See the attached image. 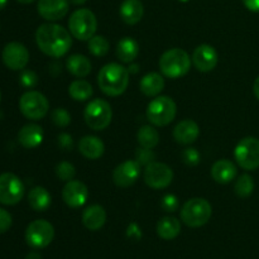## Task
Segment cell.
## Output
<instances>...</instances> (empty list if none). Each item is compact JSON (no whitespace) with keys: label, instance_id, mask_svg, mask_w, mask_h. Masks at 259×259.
Wrapping results in <instances>:
<instances>
[{"label":"cell","instance_id":"cell-1","mask_svg":"<svg viewBox=\"0 0 259 259\" xmlns=\"http://www.w3.org/2000/svg\"><path fill=\"white\" fill-rule=\"evenodd\" d=\"M35 43L45 55L52 58L63 57L72 46L71 33L62 25L46 23L35 30Z\"/></svg>","mask_w":259,"mask_h":259},{"label":"cell","instance_id":"cell-2","mask_svg":"<svg viewBox=\"0 0 259 259\" xmlns=\"http://www.w3.org/2000/svg\"><path fill=\"white\" fill-rule=\"evenodd\" d=\"M98 85L105 95L120 96L128 89L129 70L119 63H108L99 71Z\"/></svg>","mask_w":259,"mask_h":259},{"label":"cell","instance_id":"cell-3","mask_svg":"<svg viewBox=\"0 0 259 259\" xmlns=\"http://www.w3.org/2000/svg\"><path fill=\"white\" fill-rule=\"evenodd\" d=\"M191 57L186 51L181 48H171L159 58V70L163 76L176 80L189 72L191 68Z\"/></svg>","mask_w":259,"mask_h":259},{"label":"cell","instance_id":"cell-4","mask_svg":"<svg viewBox=\"0 0 259 259\" xmlns=\"http://www.w3.org/2000/svg\"><path fill=\"white\" fill-rule=\"evenodd\" d=\"M177 106L169 96H156L147 106L146 115L149 123L156 126H166L175 120Z\"/></svg>","mask_w":259,"mask_h":259},{"label":"cell","instance_id":"cell-5","mask_svg":"<svg viewBox=\"0 0 259 259\" xmlns=\"http://www.w3.org/2000/svg\"><path fill=\"white\" fill-rule=\"evenodd\" d=\"M212 215V207L207 200L194 197L187 200L181 209V220L190 228H201Z\"/></svg>","mask_w":259,"mask_h":259},{"label":"cell","instance_id":"cell-6","mask_svg":"<svg viewBox=\"0 0 259 259\" xmlns=\"http://www.w3.org/2000/svg\"><path fill=\"white\" fill-rule=\"evenodd\" d=\"M68 28L73 38L78 40H89L98 29L96 15L90 9L81 8L75 10L68 19Z\"/></svg>","mask_w":259,"mask_h":259},{"label":"cell","instance_id":"cell-7","mask_svg":"<svg viewBox=\"0 0 259 259\" xmlns=\"http://www.w3.org/2000/svg\"><path fill=\"white\" fill-rule=\"evenodd\" d=\"M83 119L89 128L93 131H104L110 125L113 119V109L106 100L95 99L86 105Z\"/></svg>","mask_w":259,"mask_h":259},{"label":"cell","instance_id":"cell-8","mask_svg":"<svg viewBox=\"0 0 259 259\" xmlns=\"http://www.w3.org/2000/svg\"><path fill=\"white\" fill-rule=\"evenodd\" d=\"M20 113L29 120H39L47 115L50 103L47 98L39 91L30 90L22 95L19 100Z\"/></svg>","mask_w":259,"mask_h":259},{"label":"cell","instance_id":"cell-9","mask_svg":"<svg viewBox=\"0 0 259 259\" xmlns=\"http://www.w3.org/2000/svg\"><path fill=\"white\" fill-rule=\"evenodd\" d=\"M237 163L245 171L259 168V139L255 137H245L234 149Z\"/></svg>","mask_w":259,"mask_h":259},{"label":"cell","instance_id":"cell-10","mask_svg":"<svg viewBox=\"0 0 259 259\" xmlns=\"http://www.w3.org/2000/svg\"><path fill=\"white\" fill-rule=\"evenodd\" d=\"M55 238V228L50 222L43 219L30 223L25 230V240L28 245L35 249L48 247Z\"/></svg>","mask_w":259,"mask_h":259},{"label":"cell","instance_id":"cell-11","mask_svg":"<svg viewBox=\"0 0 259 259\" xmlns=\"http://www.w3.org/2000/svg\"><path fill=\"white\" fill-rule=\"evenodd\" d=\"M144 182L153 190H162L168 187L174 181V171L171 167L162 162L153 161L147 164L143 174Z\"/></svg>","mask_w":259,"mask_h":259},{"label":"cell","instance_id":"cell-12","mask_svg":"<svg viewBox=\"0 0 259 259\" xmlns=\"http://www.w3.org/2000/svg\"><path fill=\"white\" fill-rule=\"evenodd\" d=\"M24 184L14 174L0 175V204L12 205L18 204L24 196Z\"/></svg>","mask_w":259,"mask_h":259},{"label":"cell","instance_id":"cell-13","mask_svg":"<svg viewBox=\"0 0 259 259\" xmlns=\"http://www.w3.org/2000/svg\"><path fill=\"white\" fill-rule=\"evenodd\" d=\"M4 65L9 70L20 71L24 70L29 62V52L27 47L19 42H10L4 47L2 53Z\"/></svg>","mask_w":259,"mask_h":259},{"label":"cell","instance_id":"cell-14","mask_svg":"<svg viewBox=\"0 0 259 259\" xmlns=\"http://www.w3.org/2000/svg\"><path fill=\"white\" fill-rule=\"evenodd\" d=\"M62 199L67 206L78 209L86 204L89 199V189L83 182L77 180H71L66 182L62 190Z\"/></svg>","mask_w":259,"mask_h":259},{"label":"cell","instance_id":"cell-15","mask_svg":"<svg viewBox=\"0 0 259 259\" xmlns=\"http://www.w3.org/2000/svg\"><path fill=\"white\" fill-rule=\"evenodd\" d=\"M141 175V164L134 159L121 162L113 172V181L118 187H129L137 182Z\"/></svg>","mask_w":259,"mask_h":259},{"label":"cell","instance_id":"cell-16","mask_svg":"<svg viewBox=\"0 0 259 259\" xmlns=\"http://www.w3.org/2000/svg\"><path fill=\"white\" fill-rule=\"evenodd\" d=\"M192 63L200 72H210L214 70L219 61L217 50L210 45H200L192 53Z\"/></svg>","mask_w":259,"mask_h":259},{"label":"cell","instance_id":"cell-17","mask_svg":"<svg viewBox=\"0 0 259 259\" xmlns=\"http://www.w3.org/2000/svg\"><path fill=\"white\" fill-rule=\"evenodd\" d=\"M37 9L43 19L48 22H56L65 18L68 13L70 0H39Z\"/></svg>","mask_w":259,"mask_h":259},{"label":"cell","instance_id":"cell-18","mask_svg":"<svg viewBox=\"0 0 259 259\" xmlns=\"http://www.w3.org/2000/svg\"><path fill=\"white\" fill-rule=\"evenodd\" d=\"M200 136V128L197 123L191 119L181 120L174 129V138L180 144H191L196 142Z\"/></svg>","mask_w":259,"mask_h":259},{"label":"cell","instance_id":"cell-19","mask_svg":"<svg viewBox=\"0 0 259 259\" xmlns=\"http://www.w3.org/2000/svg\"><path fill=\"white\" fill-rule=\"evenodd\" d=\"M237 166L233 163L229 159H219V161L215 162L211 167V174L212 180L218 184L227 185L229 182H232L233 180L237 176Z\"/></svg>","mask_w":259,"mask_h":259},{"label":"cell","instance_id":"cell-20","mask_svg":"<svg viewBox=\"0 0 259 259\" xmlns=\"http://www.w3.org/2000/svg\"><path fill=\"white\" fill-rule=\"evenodd\" d=\"M121 20L128 25L139 23L143 18L144 7L141 0H124L119 8Z\"/></svg>","mask_w":259,"mask_h":259},{"label":"cell","instance_id":"cell-21","mask_svg":"<svg viewBox=\"0 0 259 259\" xmlns=\"http://www.w3.org/2000/svg\"><path fill=\"white\" fill-rule=\"evenodd\" d=\"M43 137H45V133H43L42 126L38 124H27L18 133V141L24 148L33 149L37 148L42 143Z\"/></svg>","mask_w":259,"mask_h":259},{"label":"cell","instance_id":"cell-22","mask_svg":"<svg viewBox=\"0 0 259 259\" xmlns=\"http://www.w3.org/2000/svg\"><path fill=\"white\" fill-rule=\"evenodd\" d=\"M78 152L88 159H99L105 152L103 141L95 136H85L78 142Z\"/></svg>","mask_w":259,"mask_h":259},{"label":"cell","instance_id":"cell-23","mask_svg":"<svg viewBox=\"0 0 259 259\" xmlns=\"http://www.w3.org/2000/svg\"><path fill=\"white\" fill-rule=\"evenodd\" d=\"M106 222V211L101 205H90L82 212V224L91 232L101 229Z\"/></svg>","mask_w":259,"mask_h":259},{"label":"cell","instance_id":"cell-24","mask_svg":"<svg viewBox=\"0 0 259 259\" xmlns=\"http://www.w3.org/2000/svg\"><path fill=\"white\" fill-rule=\"evenodd\" d=\"M139 89L148 98H156L164 89L163 75L158 72L147 73L139 82Z\"/></svg>","mask_w":259,"mask_h":259},{"label":"cell","instance_id":"cell-25","mask_svg":"<svg viewBox=\"0 0 259 259\" xmlns=\"http://www.w3.org/2000/svg\"><path fill=\"white\" fill-rule=\"evenodd\" d=\"M139 55V45L131 37H124L116 46V56L124 63H132Z\"/></svg>","mask_w":259,"mask_h":259},{"label":"cell","instance_id":"cell-26","mask_svg":"<svg viewBox=\"0 0 259 259\" xmlns=\"http://www.w3.org/2000/svg\"><path fill=\"white\" fill-rule=\"evenodd\" d=\"M66 68L75 77L83 78L91 72V62L86 56L72 55L66 61Z\"/></svg>","mask_w":259,"mask_h":259},{"label":"cell","instance_id":"cell-27","mask_svg":"<svg viewBox=\"0 0 259 259\" xmlns=\"http://www.w3.org/2000/svg\"><path fill=\"white\" fill-rule=\"evenodd\" d=\"M28 204L35 211H46L52 204V197L45 187H33L28 194Z\"/></svg>","mask_w":259,"mask_h":259},{"label":"cell","instance_id":"cell-28","mask_svg":"<svg viewBox=\"0 0 259 259\" xmlns=\"http://www.w3.org/2000/svg\"><path fill=\"white\" fill-rule=\"evenodd\" d=\"M181 233V223L175 217H164L157 224V234L164 240H172Z\"/></svg>","mask_w":259,"mask_h":259},{"label":"cell","instance_id":"cell-29","mask_svg":"<svg viewBox=\"0 0 259 259\" xmlns=\"http://www.w3.org/2000/svg\"><path fill=\"white\" fill-rule=\"evenodd\" d=\"M68 94H70L71 98L75 101H86L93 96L94 90L93 86L89 81L86 80H78L72 81L68 86Z\"/></svg>","mask_w":259,"mask_h":259},{"label":"cell","instance_id":"cell-30","mask_svg":"<svg viewBox=\"0 0 259 259\" xmlns=\"http://www.w3.org/2000/svg\"><path fill=\"white\" fill-rule=\"evenodd\" d=\"M137 139L141 147L153 149L159 143V134L157 129L151 125H143L137 133Z\"/></svg>","mask_w":259,"mask_h":259},{"label":"cell","instance_id":"cell-31","mask_svg":"<svg viewBox=\"0 0 259 259\" xmlns=\"http://www.w3.org/2000/svg\"><path fill=\"white\" fill-rule=\"evenodd\" d=\"M89 42V52L95 57H104L109 52L110 43L104 35H94Z\"/></svg>","mask_w":259,"mask_h":259},{"label":"cell","instance_id":"cell-32","mask_svg":"<svg viewBox=\"0 0 259 259\" xmlns=\"http://www.w3.org/2000/svg\"><path fill=\"white\" fill-rule=\"evenodd\" d=\"M234 191L238 196L243 197V199L249 197L253 194V191H254V181H253L252 176L244 174L238 177L234 185Z\"/></svg>","mask_w":259,"mask_h":259},{"label":"cell","instance_id":"cell-33","mask_svg":"<svg viewBox=\"0 0 259 259\" xmlns=\"http://www.w3.org/2000/svg\"><path fill=\"white\" fill-rule=\"evenodd\" d=\"M75 175L76 168L72 163H70V162L63 161L60 162V163L56 166V176L60 180H62V181H71V180H73Z\"/></svg>","mask_w":259,"mask_h":259},{"label":"cell","instance_id":"cell-34","mask_svg":"<svg viewBox=\"0 0 259 259\" xmlns=\"http://www.w3.org/2000/svg\"><path fill=\"white\" fill-rule=\"evenodd\" d=\"M51 118H52L53 124L56 126H60V128H66L71 123L70 113L63 108L55 109L52 114H51Z\"/></svg>","mask_w":259,"mask_h":259},{"label":"cell","instance_id":"cell-35","mask_svg":"<svg viewBox=\"0 0 259 259\" xmlns=\"http://www.w3.org/2000/svg\"><path fill=\"white\" fill-rule=\"evenodd\" d=\"M156 159V154L152 149L144 148V147H139L136 151V161L138 162L141 166H147V164L152 163Z\"/></svg>","mask_w":259,"mask_h":259},{"label":"cell","instance_id":"cell-36","mask_svg":"<svg viewBox=\"0 0 259 259\" xmlns=\"http://www.w3.org/2000/svg\"><path fill=\"white\" fill-rule=\"evenodd\" d=\"M20 83H22V86H24L27 89L34 88L38 83V76L33 71L24 70L22 72V75H20Z\"/></svg>","mask_w":259,"mask_h":259},{"label":"cell","instance_id":"cell-37","mask_svg":"<svg viewBox=\"0 0 259 259\" xmlns=\"http://www.w3.org/2000/svg\"><path fill=\"white\" fill-rule=\"evenodd\" d=\"M179 199H177L175 195L168 194L166 196H163L161 202V206L164 211L167 212H175L177 209H179Z\"/></svg>","mask_w":259,"mask_h":259},{"label":"cell","instance_id":"cell-38","mask_svg":"<svg viewBox=\"0 0 259 259\" xmlns=\"http://www.w3.org/2000/svg\"><path fill=\"white\" fill-rule=\"evenodd\" d=\"M185 163L189 166H196L200 162V153L195 148H186L182 153Z\"/></svg>","mask_w":259,"mask_h":259},{"label":"cell","instance_id":"cell-39","mask_svg":"<svg viewBox=\"0 0 259 259\" xmlns=\"http://www.w3.org/2000/svg\"><path fill=\"white\" fill-rule=\"evenodd\" d=\"M13 224L12 215L4 209H0V234H4L5 232L10 229Z\"/></svg>","mask_w":259,"mask_h":259},{"label":"cell","instance_id":"cell-40","mask_svg":"<svg viewBox=\"0 0 259 259\" xmlns=\"http://www.w3.org/2000/svg\"><path fill=\"white\" fill-rule=\"evenodd\" d=\"M58 146L63 149V151H71L73 147V139L70 134L62 133L58 136Z\"/></svg>","mask_w":259,"mask_h":259},{"label":"cell","instance_id":"cell-41","mask_svg":"<svg viewBox=\"0 0 259 259\" xmlns=\"http://www.w3.org/2000/svg\"><path fill=\"white\" fill-rule=\"evenodd\" d=\"M244 7L253 13H259V0H242Z\"/></svg>","mask_w":259,"mask_h":259},{"label":"cell","instance_id":"cell-42","mask_svg":"<svg viewBox=\"0 0 259 259\" xmlns=\"http://www.w3.org/2000/svg\"><path fill=\"white\" fill-rule=\"evenodd\" d=\"M128 233H129V235H131V237H134V238L142 237L141 230H139V228L137 227L136 224H132L131 227L128 228Z\"/></svg>","mask_w":259,"mask_h":259},{"label":"cell","instance_id":"cell-43","mask_svg":"<svg viewBox=\"0 0 259 259\" xmlns=\"http://www.w3.org/2000/svg\"><path fill=\"white\" fill-rule=\"evenodd\" d=\"M253 93H254L255 98L259 100V76L257 78H255L254 83H253Z\"/></svg>","mask_w":259,"mask_h":259},{"label":"cell","instance_id":"cell-44","mask_svg":"<svg viewBox=\"0 0 259 259\" xmlns=\"http://www.w3.org/2000/svg\"><path fill=\"white\" fill-rule=\"evenodd\" d=\"M27 259H40V255L38 253H30L27 255Z\"/></svg>","mask_w":259,"mask_h":259},{"label":"cell","instance_id":"cell-45","mask_svg":"<svg viewBox=\"0 0 259 259\" xmlns=\"http://www.w3.org/2000/svg\"><path fill=\"white\" fill-rule=\"evenodd\" d=\"M70 2L75 5H82V4H85L88 0H70Z\"/></svg>","mask_w":259,"mask_h":259},{"label":"cell","instance_id":"cell-46","mask_svg":"<svg viewBox=\"0 0 259 259\" xmlns=\"http://www.w3.org/2000/svg\"><path fill=\"white\" fill-rule=\"evenodd\" d=\"M7 3H8V0H0V10L4 9L5 5H7Z\"/></svg>","mask_w":259,"mask_h":259},{"label":"cell","instance_id":"cell-47","mask_svg":"<svg viewBox=\"0 0 259 259\" xmlns=\"http://www.w3.org/2000/svg\"><path fill=\"white\" fill-rule=\"evenodd\" d=\"M17 2H19L20 4H30V3H33L34 0H17Z\"/></svg>","mask_w":259,"mask_h":259},{"label":"cell","instance_id":"cell-48","mask_svg":"<svg viewBox=\"0 0 259 259\" xmlns=\"http://www.w3.org/2000/svg\"><path fill=\"white\" fill-rule=\"evenodd\" d=\"M179 2H181V3H187V2H190V0H179Z\"/></svg>","mask_w":259,"mask_h":259},{"label":"cell","instance_id":"cell-49","mask_svg":"<svg viewBox=\"0 0 259 259\" xmlns=\"http://www.w3.org/2000/svg\"><path fill=\"white\" fill-rule=\"evenodd\" d=\"M0 99H2V93H0Z\"/></svg>","mask_w":259,"mask_h":259}]
</instances>
